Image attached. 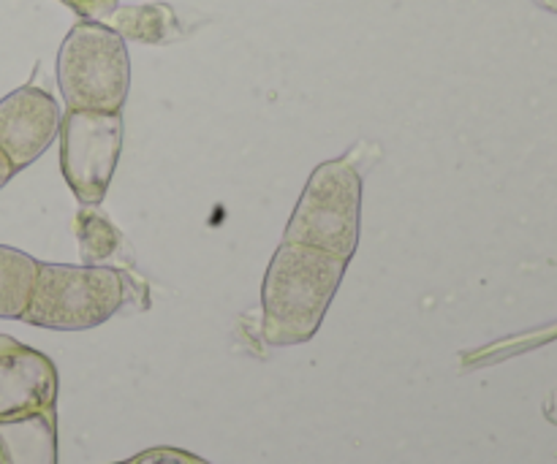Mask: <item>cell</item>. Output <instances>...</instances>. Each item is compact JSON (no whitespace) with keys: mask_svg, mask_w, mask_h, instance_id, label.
I'll return each mask as SVG.
<instances>
[{"mask_svg":"<svg viewBox=\"0 0 557 464\" xmlns=\"http://www.w3.org/2000/svg\"><path fill=\"white\" fill-rule=\"evenodd\" d=\"M134 464H210L201 456L190 454V451L172 449V446H158V449H147L134 456Z\"/></svg>","mask_w":557,"mask_h":464,"instance_id":"7c38bea8","label":"cell"},{"mask_svg":"<svg viewBox=\"0 0 557 464\" xmlns=\"http://www.w3.org/2000/svg\"><path fill=\"white\" fill-rule=\"evenodd\" d=\"M60 172L82 206L107 199L123 152V112L65 109L60 120Z\"/></svg>","mask_w":557,"mask_h":464,"instance_id":"5b68a950","label":"cell"},{"mask_svg":"<svg viewBox=\"0 0 557 464\" xmlns=\"http://www.w3.org/2000/svg\"><path fill=\"white\" fill-rule=\"evenodd\" d=\"M103 25L112 27L114 33L125 38V41H141V43H166L183 36L177 14L172 5L166 3H150V5H117L112 14L103 20Z\"/></svg>","mask_w":557,"mask_h":464,"instance_id":"30bf717a","label":"cell"},{"mask_svg":"<svg viewBox=\"0 0 557 464\" xmlns=\"http://www.w3.org/2000/svg\"><path fill=\"white\" fill-rule=\"evenodd\" d=\"M74 231L76 239H79L82 264L134 269L131 266V253L125 237L96 206H82L79 215L74 217Z\"/></svg>","mask_w":557,"mask_h":464,"instance_id":"9c48e42d","label":"cell"},{"mask_svg":"<svg viewBox=\"0 0 557 464\" xmlns=\"http://www.w3.org/2000/svg\"><path fill=\"white\" fill-rule=\"evenodd\" d=\"M60 103L41 87L25 85L0 98V150L14 172L30 166L58 139Z\"/></svg>","mask_w":557,"mask_h":464,"instance_id":"52a82bcc","label":"cell"},{"mask_svg":"<svg viewBox=\"0 0 557 464\" xmlns=\"http://www.w3.org/2000/svg\"><path fill=\"white\" fill-rule=\"evenodd\" d=\"M38 261L22 250L0 244V318L22 321L33 286H36Z\"/></svg>","mask_w":557,"mask_h":464,"instance_id":"8fae6325","label":"cell"},{"mask_svg":"<svg viewBox=\"0 0 557 464\" xmlns=\"http://www.w3.org/2000/svg\"><path fill=\"white\" fill-rule=\"evenodd\" d=\"M544 5H547V9H555L557 11V0H542Z\"/></svg>","mask_w":557,"mask_h":464,"instance_id":"9a60e30c","label":"cell"},{"mask_svg":"<svg viewBox=\"0 0 557 464\" xmlns=\"http://www.w3.org/2000/svg\"><path fill=\"white\" fill-rule=\"evenodd\" d=\"M362 231V174L348 158L319 163L299 193L283 242L308 244L351 261Z\"/></svg>","mask_w":557,"mask_h":464,"instance_id":"7a4b0ae2","label":"cell"},{"mask_svg":"<svg viewBox=\"0 0 557 464\" xmlns=\"http://www.w3.org/2000/svg\"><path fill=\"white\" fill-rule=\"evenodd\" d=\"M0 464H3V456H0Z\"/></svg>","mask_w":557,"mask_h":464,"instance_id":"e0dca14e","label":"cell"},{"mask_svg":"<svg viewBox=\"0 0 557 464\" xmlns=\"http://www.w3.org/2000/svg\"><path fill=\"white\" fill-rule=\"evenodd\" d=\"M14 166H11V161L9 158L3 155V150H0V188H5V185H9V179L14 177Z\"/></svg>","mask_w":557,"mask_h":464,"instance_id":"5bb4252c","label":"cell"},{"mask_svg":"<svg viewBox=\"0 0 557 464\" xmlns=\"http://www.w3.org/2000/svg\"><path fill=\"white\" fill-rule=\"evenodd\" d=\"M114 464H134V460H128V462H114Z\"/></svg>","mask_w":557,"mask_h":464,"instance_id":"2e32d148","label":"cell"},{"mask_svg":"<svg viewBox=\"0 0 557 464\" xmlns=\"http://www.w3.org/2000/svg\"><path fill=\"white\" fill-rule=\"evenodd\" d=\"M348 261L308 244L281 242L261 283V335L270 346H302L321 329Z\"/></svg>","mask_w":557,"mask_h":464,"instance_id":"6da1fadb","label":"cell"},{"mask_svg":"<svg viewBox=\"0 0 557 464\" xmlns=\"http://www.w3.org/2000/svg\"><path fill=\"white\" fill-rule=\"evenodd\" d=\"M3 464H58V407L0 422Z\"/></svg>","mask_w":557,"mask_h":464,"instance_id":"ba28073f","label":"cell"},{"mask_svg":"<svg viewBox=\"0 0 557 464\" xmlns=\"http://www.w3.org/2000/svg\"><path fill=\"white\" fill-rule=\"evenodd\" d=\"M60 380L52 359L0 335V422L36 416L58 407Z\"/></svg>","mask_w":557,"mask_h":464,"instance_id":"8992f818","label":"cell"},{"mask_svg":"<svg viewBox=\"0 0 557 464\" xmlns=\"http://www.w3.org/2000/svg\"><path fill=\"white\" fill-rule=\"evenodd\" d=\"M69 3L76 14H82V20H96L103 22L114 9H117V0H63Z\"/></svg>","mask_w":557,"mask_h":464,"instance_id":"4fadbf2b","label":"cell"},{"mask_svg":"<svg viewBox=\"0 0 557 464\" xmlns=\"http://www.w3.org/2000/svg\"><path fill=\"white\" fill-rule=\"evenodd\" d=\"M125 304L123 269L41 264L22 321L38 329L85 331L107 324Z\"/></svg>","mask_w":557,"mask_h":464,"instance_id":"3957f363","label":"cell"},{"mask_svg":"<svg viewBox=\"0 0 557 464\" xmlns=\"http://www.w3.org/2000/svg\"><path fill=\"white\" fill-rule=\"evenodd\" d=\"M58 87L65 109L123 112L131 87L125 38L103 22H76L60 43Z\"/></svg>","mask_w":557,"mask_h":464,"instance_id":"277c9868","label":"cell"}]
</instances>
